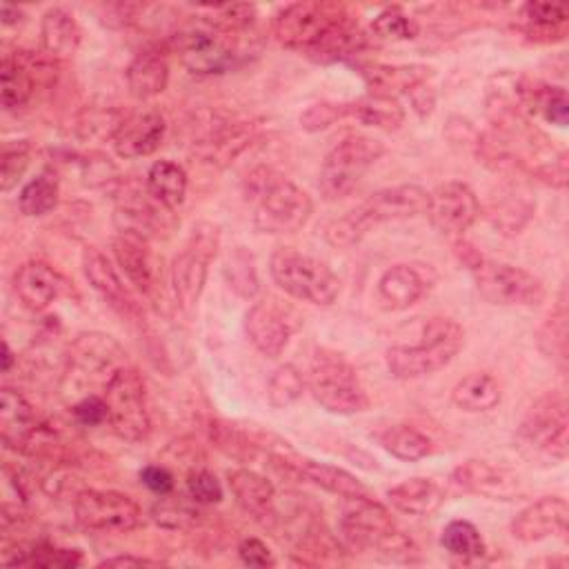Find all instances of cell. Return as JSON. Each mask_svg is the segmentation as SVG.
Listing matches in <instances>:
<instances>
[{
	"label": "cell",
	"mask_w": 569,
	"mask_h": 569,
	"mask_svg": "<svg viewBox=\"0 0 569 569\" xmlns=\"http://www.w3.org/2000/svg\"><path fill=\"white\" fill-rule=\"evenodd\" d=\"M187 493L198 505H216L222 500V485L211 471L193 469L187 476Z\"/></svg>",
	"instance_id": "53"
},
{
	"label": "cell",
	"mask_w": 569,
	"mask_h": 569,
	"mask_svg": "<svg viewBox=\"0 0 569 569\" xmlns=\"http://www.w3.org/2000/svg\"><path fill=\"white\" fill-rule=\"evenodd\" d=\"M465 329L451 318H429L416 342H396L385 351V365L398 380H416L445 369L462 349Z\"/></svg>",
	"instance_id": "4"
},
{
	"label": "cell",
	"mask_w": 569,
	"mask_h": 569,
	"mask_svg": "<svg viewBox=\"0 0 569 569\" xmlns=\"http://www.w3.org/2000/svg\"><path fill=\"white\" fill-rule=\"evenodd\" d=\"M478 293L489 302L498 307H536L545 300L547 291L538 276L531 271L498 262L491 258L480 256L469 267Z\"/></svg>",
	"instance_id": "14"
},
{
	"label": "cell",
	"mask_w": 569,
	"mask_h": 569,
	"mask_svg": "<svg viewBox=\"0 0 569 569\" xmlns=\"http://www.w3.org/2000/svg\"><path fill=\"white\" fill-rule=\"evenodd\" d=\"M260 136V124L253 120L244 122H218L193 140L191 153L211 167H229L251 142Z\"/></svg>",
	"instance_id": "18"
},
{
	"label": "cell",
	"mask_w": 569,
	"mask_h": 569,
	"mask_svg": "<svg viewBox=\"0 0 569 569\" xmlns=\"http://www.w3.org/2000/svg\"><path fill=\"white\" fill-rule=\"evenodd\" d=\"M218 227L200 222L193 227L182 249L173 256L169 278L173 298L182 311H193V307L198 305L209 276V264L218 253Z\"/></svg>",
	"instance_id": "13"
},
{
	"label": "cell",
	"mask_w": 569,
	"mask_h": 569,
	"mask_svg": "<svg viewBox=\"0 0 569 569\" xmlns=\"http://www.w3.org/2000/svg\"><path fill=\"white\" fill-rule=\"evenodd\" d=\"M173 47L182 64L196 76L224 73L240 58L233 31L220 27L211 18H200L178 31Z\"/></svg>",
	"instance_id": "12"
},
{
	"label": "cell",
	"mask_w": 569,
	"mask_h": 569,
	"mask_svg": "<svg viewBox=\"0 0 569 569\" xmlns=\"http://www.w3.org/2000/svg\"><path fill=\"white\" fill-rule=\"evenodd\" d=\"M244 331L251 345L267 358H276L284 351L291 338V322L271 302H256L244 313Z\"/></svg>",
	"instance_id": "25"
},
{
	"label": "cell",
	"mask_w": 569,
	"mask_h": 569,
	"mask_svg": "<svg viewBox=\"0 0 569 569\" xmlns=\"http://www.w3.org/2000/svg\"><path fill=\"white\" fill-rule=\"evenodd\" d=\"M533 216V202H529L522 196H509L505 200H500L491 213L489 220L491 224L505 233V236H513L520 233L522 227L529 222V218Z\"/></svg>",
	"instance_id": "47"
},
{
	"label": "cell",
	"mask_w": 569,
	"mask_h": 569,
	"mask_svg": "<svg viewBox=\"0 0 569 569\" xmlns=\"http://www.w3.org/2000/svg\"><path fill=\"white\" fill-rule=\"evenodd\" d=\"M58 196H60L58 176L51 169H44L20 189L18 207L29 218L44 216L58 204Z\"/></svg>",
	"instance_id": "37"
},
{
	"label": "cell",
	"mask_w": 569,
	"mask_h": 569,
	"mask_svg": "<svg viewBox=\"0 0 569 569\" xmlns=\"http://www.w3.org/2000/svg\"><path fill=\"white\" fill-rule=\"evenodd\" d=\"M307 387L329 413L353 416L369 407V396L356 369L333 351H318L309 365Z\"/></svg>",
	"instance_id": "7"
},
{
	"label": "cell",
	"mask_w": 569,
	"mask_h": 569,
	"mask_svg": "<svg viewBox=\"0 0 569 569\" xmlns=\"http://www.w3.org/2000/svg\"><path fill=\"white\" fill-rule=\"evenodd\" d=\"M0 18H2V24H4V27H11V24L22 22L24 13H22V9H18V7L4 2V4L0 7Z\"/></svg>",
	"instance_id": "60"
},
{
	"label": "cell",
	"mask_w": 569,
	"mask_h": 569,
	"mask_svg": "<svg viewBox=\"0 0 569 569\" xmlns=\"http://www.w3.org/2000/svg\"><path fill=\"white\" fill-rule=\"evenodd\" d=\"M151 520L158 527L173 529V531H187L202 522V513L198 509V502L182 500L180 496H158V502L151 507Z\"/></svg>",
	"instance_id": "41"
},
{
	"label": "cell",
	"mask_w": 569,
	"mask_h": 569,
	"mask_svg": "<svg viewBox=\"0 0 569 569\" xmlns=\"http://www.w3.org/2000/svg\"><path fill=\"white\" fill-rule=\"evenodd\" d=\"M342 118H349V107L347 102H331V100H325V102H316L311 104L309 109L302 111L300 116V127L309 133H316V131H325L329 129L331 124H336L338 120Z\"/></svg>",
	"instance_id": "52"
},
{
	"label": "cell",
	"mask_w": 569,
	"mask_h": 569,
	"mask_svg": "<svg viewBox=\"0 0 569 569\" xmlns=\"http://www.w3.org/2000/svg\"><path fill=\"white\" fill-rule=\"evenodd\" d=\"M140 482L156 496H167L173 491L176 487V480H173V473L162 467V465H147L142 471H140Z\"/></svg>",
	"instance_id": "56"
},
{
	"label": "cell",
	"mask_w": 569,
	"mask_h": 569,
	"mask_svg": "<svg viewBox=\"0 0 569 569\" xmlns=\"http://www.w3.org/2000/svg\"><path fill=\"white\" fill-rule=\"evenodd\" d=\"M82 271L93 287L102 296V300L109 302L111 309H116L122 318H129L131 322L142 325V311L131 296V291L124 287L118 269L111 264V260L96 247H87L82 251Z\"/></svg>",
	"instance_id": "20"
},
{
	"label": "cell",
	"mask_w": 569,
	"mask_h": 569,
	"mask_svg": "<svg viewBox=\"0 0 569 569\" xmlns=\"http://www.w3.org/2000/svg\"><path fill=\"white\" fill-rule=\"evenodd\" d=\"M31 160V144L20 140L13 144H4L0 158V189L11 191L20 178L24 176Z\"/></svg>",
	"instance_id": "50"
},
{
	"label": "cell",
	"mask_w": 569,
	"mask_h": 569,
	"mask_svg": "<svg viewBox=\"0 0 569 569\" xmlns=\"http://www.w3.org/2000/svg\"><path fill=\"white\" fill-rule=\"evenodd\" d=\"M282 465H287L289 469H293L309 482L318 485L320 489H325L333 496H340L345 500H356V498L369 496V489L353 473H349L342 467L309 460V458H284V456H282Z\"/></svg>",
	"instance_id": "30"
},
{
	"label": "cell",
	"mask_w": 569,
	"mask_h": 569,
	"mask_svg": "<svg viewBox=\"0 0 569 569\" xmlns=\"http://www.w3.org/2000/svg\"><path fill=\"white\" fill-rule=\"evenodd\" d=\"M371 36L380 42H402L418 36V22L400 7H387L371 22Z\"/></svg>",
	"instance_id": "46"
},
{
	"label": "cell",
	"mask_w": 569,
	"mask_h": 569,
	"mask_svg": "<svg viewBox=\"0 0 569 569\" xmlns=\"http://www.w3.org/2000/svg\"><path fill=\"white\" fill-rule=\"evenodd\" d=\"M451 482L462 491L489 498V500H518L525 493L520 478L487 460H465L451 471Z\"/></svg>",
	"instance_id": "19"
},
{
	"label": "cell",
	"mask_w": 569,
	"mask_h": 569,
	"mask_svg": "<svg viewBox=\"0 0 569 569\" xmlns=\"http://www.w3.org/2000/svg\"><path fill=\"white\" fill-rule=\"evenodd\" d=\"M227 485L236 498V502L260 520H276V489L269 478L262 473L238 467L227 471Z\"/></svg>",
	"instance_id": "27"
},
{
	"label": "cell",
	"mask_w": 569,
	"mask_h": 569,
	"mask_svg": "<svg viewBox=\"0 0 569 569\" xmlns=\"http://www.w3.org/2000/svg\"><path fill=\"white\" fill-rule=\"evenodd\" d=\"M80 40H82L80 24L69 11H64L62 7H53L42 13L40 44L49 58H53L56 62L71 58L78 51Z\"/></svg>",
	"instance_id": "32"
},
{
	"label": "cell",
	"mask_w": 569,
	"mask_h": 569,
	"mask_svg": "<svg viewBox=\"0 0 569 569\" xmlns=\"http://www.w3.org/2000/svg\"><path fill=\"white\" fill-rule=\"evenodd\" d=\"M305 391V378L293 365H280L267 380V400L273 409H287Z\"/></svg>",
	"instance_id": "45"
},
{
	"label": "cell",
	"mask_w": 569,
	"mask_h": 569,
	"mask_svg": "<svg viewBox=\"0 0 569 569\" xmlns=\"http://www.w3.org/2000/svg\"><path fill=\"white\" fill-rule=\"evenodd\" d=\"M209 438H211L213 447H218L222 453H227L229 458L240 460V462L253 460L260 451V440L251 438L249 431H244L227 420H211Z\"/></svg>",
	"instance_id": "40"
},
{
	"label": "cell",
	"mask_w": 569,
	"mask_h": 569,
	"mask_svg": "<svg viewBox=\"0 0 569 569\" xmlns=\"http://www.w3.org/2000/svg\"><path fill=\"white\" fill-rule=\"evenodd\" d=\"M113 258L127 280L144 296L153 298L160 289V264L153 256L149 240L131 233H118L111 242Z\"/></svg>",
	"instance_id": "21"
},
{
	"label": "cell",
	"mask_w": 569,
	"mask_h": 569,
	"mask_svg": "<svg viewBox=\"0 0 569 569\" xmlns=\"http://www.w3.org/2000/svg\"><path fill=\"white\" fill-rule=\"evenodd\" d=\"M120 111H109V109H87L76 124V131L84 140H113L120 122H122Z\"/></svg>",
	"instance_id": "49"
},
{
	"label": "cell",
	"mask_w": 569,
	"mask_h": 569,
	"mask_svg": "<svg viewBox=\"0 0 569 569\" xmlns=\"http://www.w3.org/2000/svg\"><path fill=\"white\" fill-rule=\"evenodd\" d=\"M349 118H356L358 122L382 129V131H396L405 122V109L398 100L380 98V96H362L358 100H349Z\"/></svg>",
	"instance_id": "36"
},
{
	"label": "cell",
	"mask_w": 569,
	"mask_h": 569,
	"mask_svg": "<svg viewBox=\"0 0 569 569\" xmlns=\"http://www.w3.org/2000/svg\"><path fill=\"white\" fill-rule=\"evenodd\" d=\"M502 400L498 380L487 371H471L462 376L451 389V402L467 413H487Z\"/></svg>",
	"instance_id": "34"
},
{
	"label": "cell",
	"mask_w": 569,
	"mask_h": 569,
	"mask_svg": "<svg viewBox=\"0 0 569 569\" xmlns=\"http://www.w3.org/2000/svg\"><path fill=\"white\" fill-rule=\"evenodd\" d=\"M411 104H413V111L418 113V116H429L431 113V109H433V104H436V96H433V89L429 87V84H422V87H418L411 96Z\"/></svg>",
	"instance_id": "58"
},
{
	"label": "cell",
	"mask_w": 569,
	"mask_h": 569,
	"mask_svg": "<svg viewBox=\"0 0 569 569\" xmlns=\"http://www.w3.org/2000/svg\"><path fill=\"white\" fill-rule=\"evenodd\" d=\"M380 447L398 460L413 462L431 453V440L411 425H391L380 433Z\"/></svg>",
	"instance_id": "38"
},
{
	"label": "cell",
	"mask_w": 569,
	"mask_h": 569,
	"mask_svg": "<svg viewBox=\"0 0 569 569\" xmlns=\"http://www.w3.org/2000/svg\"><path fill=\"white\" fill-rule=\"evenodd\" d=\"M71 413L73 418L84 425V427H96V425H102L107 422V402L102 396L98 393H89L84 398H78L73 405H71Z\"/></svg>",
	"instance_id": "54"
},
{
	"label": "cell",
	"mask_w": 569,
	"mask_h": 569,
	"mask_svg": "<svg viewBox=\"0 0 569 569\" xmlns=\"http://www.w3.org/2000/svg\"><path fill=\"white\" fill-rule=\"evenodd\" d=\"M387 500L393 509L409 516H431L445 502L442 487L431 478H407L387 491Z\"/></svg>",
	"instance_id": "33"
},
{
	"label": "cell",
	"mask_w": 569,
	"mask_h": 569,
	"mask_svg": "<svg viewBox=\"0 0 569 569\" xmlns=\"http://www.w3.org/2000/svg\"><path fill=\"white\" fill-rule=\"evenodd\" d=\"M73 516L80 527L98 533H127L142 525V509L133 498L104 489H80Z\"/></svg>",
	"instance_id": "16"
},
{
	"label": "cell",
	"mask_w": 569,
	"mask_h": 569,
	"mask_svg": "<svg viewBox=\"0 0 569 569\" xmlns=\"http://www.w3.org/2000/svg\"><path fill=\"white\" fill-rule=\"evenodd\" d=\"M9 565H27V567H80L84 562L80 549H67V547H56V545H33L18 553L16 558L7 560Z\"/></svg>",
	"instance_id": "44"
},
{
	"label": "cell",
	"mask_w": 569,
	"mask_h": 569,
	"mask_svg": "<svg viewBox=\"0 0 569 569\" xmlns=\"http://www.w3.org/2000/svg\"><path fill=\"white\" fill-rule=\"evenodd\" d=\"M124 365V349L116 338L100 331H84L69 345L62 380L69 393L82 391L80 398H84L93 393L91 389L96 385L104 389L109 378Z\"/></svg>",
	"instance_id": "6"
},
{
	"label": "cell",
	"mask_w": 569,
	"mask_h": 569,
	"mask_svg": "<svg viewBox=\"0 0 569 569\" xmlns=\"http://www.w3.org/2000/svg\"><path fill=\"white\" fill-rule=\"evenodd\" d=\"M113 224L118 233L153 240L169 236L178 227V216L156 200L147 187L120 180L113 191Z\"/></svg>",
	"instance_id": "15"
},
{
	"label": "cell",
	"mask_w": 569,
	"mask_h": 569,
	"mask_svg": "<svg viewBox=\"0 0 569 569\" xmlns=\"http://www.w3.org/2000/svg\"><path fill=\"white\" fill-rule=\"evenodd\" d=\"M533 176L549 184V187H556V189H565L567 187V153L560 151L558 156H553L551 160L538 164L533 169Z\"/></svg>",
	"instance_id": "55"
},
{
	"label": "cell",
	"mask_w": 569,
	"mask_h": 569,
	"mask_svg": "<svg viewBox=\"0 0 569 569\" xmlns=\"http://www.w3.org/2000/svg\"><path fill=\"white\" fill-rule=\"evenodd\" d=\"M338 527L345 545L356 551H376L380 558L400 565H413L422 558L418 545L396 527L387 507L371 496L349 500Z\"/></svg>",
	"instance_id": "1"
},
{
	"label": "cell",
	"mask_w": 569,
	"mask_h": 569,
	"mask_svg": "<svg viewBox=\"0 0 569 569\" xmlns=\"http://www.w3.org/2000/svg\"><path fill=\"white\" fill-rule=\"evenodd\" d=\"M144 187L156 200L176 211L187 196V173L178 162L162 158L149 167Z\"/></svg>",
	"instance_id": "35"
},
{
	"label": "cell",
	"mask_w": 569,
	"mask_h": 569,
	"mask_svg": "<svg viewBox=\"0 0 569 569\" xmlns=\"http://www.w3.org/2000/svg\"><path fill=\"white\" fill-rule=\"evenodd\" d=\"M238 556L249 567H273L276 558L260 538H244L238 545Z\"/></svg>",
	"instance_id": "57"
},
{
	"label": "cell",
	"mask_w": 569,
	"mask_h": 569,
	"mask_svg": "<svg viewBox=\"0 0 569 569\" xmlns=\"http://www.w3.org/2000/svg\"><path fill=\"white\" fill-rule=\"evenodd\" d=\"M518 447L529 456L562 462L569 453V409L562 393L540 396L518 425Z\"/></svg>",
	"instance_id": "9"
},
{
	"label": "cell",
	"mask_w": 569,
	"mask_h": 569,
	"mask_svg": "<svg viewBox=\"0 0 569 569\" xmlns=\"http://www.w3.org/2000/svg\"><path fill=\"white\" fill-rule=\"evenodd\" d=\"M144 565H160V560L140 558V556H113V558H104L98 567H144Z\"/></svg>",
	"instance_id": "59"
},
{
	"label": "cell",
	"mask_w": 569,
	"mask_h": 569,
	"mask_svg": "<svg viewBox=\"0 0 569 569\" xmlns=\"http://www.w3.org/2000/svg\"><path fill=\"white\" fill-rule=\"evenodd\" d=\"M440 545L445 551L460 562H473L485 556V540L476 525L469 520H451L440 533Z\"/></svg>",
	"instance_id": "39"
},
{
	"label": "cell",
	"mask_w": 569,
	"mask_h": 569,
	"mask_svg": "<svg viewBox=\"0 0 569 569\" xmlns=\"http://www.w3.org/2000/svg\"><path fill=\"white\" fill-rule=\"evenodd\" d=\"M431 227L445 236H462L480 216L473 189L460 180H449L429 191L425 209Z\"/></svg>",
	"instance_id": "17"
},
{
	"label": "cell",
	"mask_w": 569,
	"mask_h": 569,
	"mask_svg": "<svg viewBox=\"0 0 569 569\" xmlns=\"http://www.w3.org/2000/svg\"><path fill=\"white\" fill-rule=\"evenodd\" d=\"M429 289L422 269L409 262H398L382 271L378 280V298L391 311H402L416 305Z\"/></svg>",
	"instance_id": "29"
},
{
	"label": "cell",
	"mask_w": 569,
	"mask_h": 569,
	"mask_svg": "<svg viewBox=\"0 0 569 569\" xmlns=\"http://www.w3.org/2000/svg\"><path fill=\"white\" fill-rule=\"evenodd\" d=\"M42 420L36 416L33 407L16 389L2 387L0 391V433L7 449L20 453L27 451L31 438L36 436Z\"/></svg>",
	"instance_id": "26"
},
{
	"label": "cell",
	"mask_w": 569,
	"mask_h": 569,
	"mask_svg": "<svg viewBox=\"0 0 569 569\" xmlns=\"http://www.w3.org/2000/svg\"><path fill=\"white\" fill-rule=\"evenodd\" d=\"M431 67L427 64H365L360 67V78L369 89V96L398 100L400 96H411L418 87L427 84L431 78Z\"/></svg>",
	"instance_id": "24"
},
{
	"label": "cell",
	"mask_w": 569,
	"mask_h": 569,
	"mask_svg": "<svg viewBox=\"0 0 569 569\" xmlns=\"http://www.w3.org/2000/svg\"><path fill=\"white\" fill-rule=\"evenodd\" d=\"M520 11L527 22V33H556L562 38L565 24L569 20V7L565 2L529 0Z\"/></svg>",
	"instance_id": "43"
},
{
	"label": "cell",
	"mask_w": 569,
	"mask_h": 569,
	"mask_svg": "<svg viewBox=\"0 0 569 569\" xmlns=\"http://www.w3.org/2000/svg\"><path fill=\"white\" fill-rule=\"evenodd\" d=\"M385 144L371 136L353 133L329 149L318 176V191L333 202L349 196L362 176L380 160Z\"/></svg>",
	"instance_id": "8"
},
{
	"label": "cell",
	"mask_w": 569,
	"mask_h": 569,
	"mask_svg": "<svg viewBox=\"0 0 569 569\" xmlns=\"http://www.w3.org/2000/svg\"><path fill=\"white\" fill-rule=\"evenodd\" d=\"M538 347L560 369L567 367V305H565V298L558 300L556 309L542 322V327L538 331Z\"/></svg>",
	"instance_id": "42"
},
{
	"label": "cell",
	"mask_w": 569,
	"mask_h": 569,
	"mask_svg": "<svg viewBox=\"0 0 569 569\" xmlns=\"http://www.w3.org/2000/svg\"><path fill=\"white\" fill-rule=\"evenodd\" d=\"M167 122L156 109H138L124 113L111 144L120 158L151 156L164 140Z\"/></svg>",
	"instance_id": "23"
},
{
	"label": "cell",
	"mask_w": 569,
	"mask_h": 569,
	"mask_svg": "<svg viewBox=\"0 0 569 569\" xmlns=\"http://www.w3.org/2000/svg\"><path fill=\"white\" fill-rule=\"evenodd\" d=\"M244 193L253 202L251 222L260 233H296L313 213L311 196L269 167H258L247 176Z\"/></svg>",
	"instance_id": "2"
},
{
	"label": "cell",
	"mask_w": 569,
	"mask_h": 569,
	"mask_svg": "<svg viewBox=\"0 0 569 569\" xmlns=\"http://www.w3.org/2000/svg\"><path fill=\"white\" fill-rule=\"evenodd\" d=\"M227 280H229V287L242 296V298H253L258 291H260V280H258V271H256V262H253V256L244 249V247H238L233 249V253L229 256V262H227Z\"/></svg>",
	"instance_id": "48"
},
{
	"label": "cell",
	"mask_w": 569,
	"mask_h": 569,
	"mask_svg": "<svg viewBox=\"0 0 569 569\" xmlns=\"http://www.w3.org/2000/svg\"><path fill=\"white\" fill-rule=\"evenodd\" d=\"M427 198H429V191L409 182L378 189L371 196H367L358 207L331 220L325 229V240L338 249L353 247L376 224L407 220L425 213Z\"/></svg>",
	"instance_id": "3"
},
{
	"label": "cell",
	"mask_w": 569,
	"mask_h": 569,
	"mask_svg": "<svg viewBox=\"0 0 569 569\" xmlns=\"http://www.w3.org/2000/svg\"><path fill=\"white\" fill-rule=\"evenodd\" d=\"M349 16L338 2H291L273 18V38L287 49L311 53Z\"/></svg>",
	"instance_id": "10"
},
{
	"label": "cell",
	"mask_w": 569,
	"mask_h": 569,
	"mask_svg": "<svg viewBox=\"0 0 569 569\" xmlns=\"http://www.w3.org/2000/svg\"><path fill=\"white\" fill-rule=\"evenodd\" d=\"M107 402V422L113 433L127 442H140L151 431L147 387L140 371L131 365L120 367L102 389Z\"/></svg>",
	"instance_id": "11"
},
{
	"label": "cell",
	"mask_w": 569,
	"mask_h": 569,
	"mask_svg": "<svg viewBox=\"0 0 569 569\" xmlns=\"http://www.w3.org/2000/svg\"><path fill=\"white\" fill-rule=\"evenodd\" d=\"M78 167H80V176L84 178V184L89 187H109V184H120L122 180L116 162H111V158L98 151H89L87 156H80Z\"/></svg>",
	"instance_id": "51"
},
{
	"label": "cell",
	"mask_w": 569,
	"mask_h": 569,
	"mask_svg": "<svg viewBox=\"0 0 569 569\" xmlns=\"http://www.w3.org/2000/svg\"><path fill=\"white\" fill-rule=\"evenodd\" d=\"M11 362H13V351L9 349V345H7V340H4V342H2V373H9Z\"/></svg>",
	"instance_id": "61"
},
{
	"label": "cell",
	"mask_w": 569,
	"mask_h": 569,
	"mask_svg": "<svg viewBox=\"0 0 569 569\" xmlns=\"http://www.w3.org/2000/svg\"><path fill=\"white\" fill-rule=\"evenodd\" d=\"M569 505L560 496H542L540 500L520 509L509 529L520 542H540L567 531Z\"/></svg>",
	"instance_id": "22"
},
{
	"label": "cell",
	"mask_w": 569,
	"mask_h": 569,
	"mask_svg": "<svg viewBox=\"0 0 569 569\" xmlns=\"http://www.w3.org/2000/svg\"><path fill=\"white\" fill-rule=\"evenodd\" d=\"M13 289L27 309L44 311L60 296L62 278L47 262L29 260L18 267L13 276Z\"/></svg>",
	"instance_id": "28"
},
{
	"label": "cell",
	"mask_w": 569,
	"mask_h": 569,
	"mask_svg": "<svg viewBox=\"0 0 569 569\" xmlns=\"http://www.w3.org/2000/svg\"><path fill=\"white\" fill-rule=\"evenodd\" d=\"M127 89L136 100H151L169 84V62L158 49L138 51L124 69Z\"/></svg>",
	"instance_id": "31"
},
{
	"label": "cell",
	"mask_w": 569,
	"mask_h": 569,
	"mask_svg": "<svg viewBox=\"0 0 569 569\" xmlns=\"http://www.w3.org/2000/svg\"><path fill=\"white\" fill-rule=\"evenodd\" d=\"M269 273L284 293L316 307L333 305L340 293V278L327 262L291 247H278L271 253Z\"/></svg>",
	"instance_id": "5"
}]
</instances>
